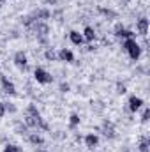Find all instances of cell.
Segmentation results:
<instances>
[{
	"label": "cell",
	"mask_w": 150,
	"mask_h": 152,
	"mask_svg": "<svg viewBox=\"0 0 150 152\" xmlns=\"http://www.w3.org/2000/svg\"><path fill=\"white\" fill-rule=\"evenodd\" d=\"M122 50H124L133 60H138V58L141 57V46H140V42H138L136 39H125V41L122 42Z\"/></svg>",
	"instance_id": "6da1fadb"
},
{
	"label": "cell",
	"mask_w": 150,
	"mask_h": 152,
	"mask_svg": "<svg viewBox=\"0 0 150 152\" xmlns=\"http://www.w3.org/2000/svg\"><path fill=\"white\" fill-rule=\"evenodd\" d=\"M99 133H101L104 138H108V140H113V138L117 136V133H115V126H113L111 120H108V118L103 120V124H101V127H99Z\"/></svg>",
	"instance_id": "7a4b0ae2"
},
{
	"label": "cell",
	"mask_w": 150,
	"mask_h": 152,
	"mask_svg": "<svg viewBox=\"0 0 150 152\" xmlns=\"http://www.w3.org/2000/svg\"><path fill=\"white\" fill-rule=\"evenodd\" d=\"M34 78H36L37 83H42V85H48V83L53 81V76L50 75L46 69H42V67H36V71H34Z\"/></svg>",
	"instance_id": "3957f363"
},
{
	"label": "cell",
	"mask_w": 150,
	"mask_h": 152,
	"mask_svg": "<svg viewBox=\"0 0 150 152\" xmlns=\"http://www.w3.org/2000/svg\"><path fill=\"white\" fill-rule=\"evenodd\" d=\"M32 30L36 32V36L37 37H48V34H50V27L44 23V21H34V25H32Z\"/></svg>",
	"instance_id": "277c9868"
},
{
	"label": "cell",
	"mask_w": 150,
	"mask_h": 152,
	"mask_svg": "<svg viewBox=\"0 0 150 152\" xmlns=\"http://www.w3.org/2000/svg\"><path fill=\"white\" fill-rule=\"evenodd\" d=\"M12 60H14V66H16V67H20L21 71H28V67H27V62H28V60H27V55H25L23 51H16Z\"/></svg>",
	"instance_id": "5b68a950"
},
{
	"label": "cell",
	"mask_w": 150,
	"mask_h": 152,
	"mask_svg": "<svg viewBox=\"0 0 150 152\" xmlns=\"http://www.w3.org/2000/svg\"><path fill=\"white\" fill-rule=\"evenodd\" d=\"M141 106H143V99H141V97H138V96H131V97H129L127 108H129L131 113H136L138 110H141Z\"/></svg>",
	"instance_id": "8992f818"
},
{
	"label": "cell",
	"mask_w": 150,
	"mask_h": 152,
	"mask_svg": "<svg viewBox=\"0 0 150 152\" xmlns=\"http://www.w3.org/2000/svg\"><path fill=\"white\" fill-rule=\"evenodd\" d=\"M0 83H2V88H4L5 94H9V96H16V87H14V83L9 81L4 75L0 76Z\"/></svg>",
	"instance_id": "52a82bcc"
},
{
	"label": "cell",
	"mask_w": 150,
	"mask_h": 152,
	"mask_svg": "<svg viewBox=\"0 0 150 152\" xmlns=\"http://www.w3.org/2000/svg\"><path fill=\"white\" fill-rule=\"evenodd\" d=\"M136 28H138V34L140 36L147 37V34H149V20L145 16L140 18V20H136Z\"/></svg>",
	"instance_id": "ba28073f"
},
{
	"label": "cell",
	"mask_w": 150,
	"mask_h": 152,
	"mask_svg": "<svg viewBox=\"0 0 150 152\" xmlns=\"http://www.w3.org/2000/svg\"><path fill=\"white\" fill-rule=\"evenodd\" d=\"M57 57H58V60H62V62H73V60H74L73 51L67 50V48H62V50L57 53Z\"/></svg>",
	"instance_id": "9c48e42d"
},
{
	"label": "cell",
	"mask_w": 150,
	"mask_h": 152,
	"mask_svg": "<svg viewBox=\"0 0 150 152\" xmlns=\"http://www.w3.org/2000/svg\"><path fill=\"white\" fill-rule=\"evenodd\" d=\"M32 16H34L37 21H44V20H48V18L51 16V12H50L48 9H44V7H39V9H36V11L32 12Z\"/></svg>",
	"instance_id": "30bf717a"
},
{
	"label": "cell",
	"mask_w": 150,
	"mask_h": 152,
	"mask_svg": "<svg viewBox=\"0 0 150 152\" xmlns=\"http://www.w3.org/2000/svg\"><path fill=\"white\" fill-rule=\"evenodd\" d=\"M83 140H85V145H87L88 149H95V147L99 145V136H97V134H94V133L87 134Z\"/></svg>",
	"instance_id": "8fae6325"
},
{
	"label": "cell",
	"mask_w": 150,
	"mask_h": 152,
	"mask_svg": "<svg viewBox=\"0 0 150 152\" xmlns=\"http://www.w3.org/2000/svg\"><path fill=\"white\" fill-rule=\"evenodd\" d=\"M14 131L21 136H28V126L25 122H14Z\"/></svg>",
	"instance_id": "7c38bea8"
},
{
	"label": "cell",
	"mask_w": 150,
	"mask_h": 152,
	"mask_svg": "<svg viewBox=\"0 0 150 152\" xmlns=\"http://www.w3.org/2000/svg\"><path fill=\"white\" fill-rule=\"evenodd\" d=\"M69 39H71V42H73V44H76V46H81V44L85 42L83 36H81L79 32H76V30H73V32L69 34Z\"/></svg>",
	"instance_id": "4fadbf2b"
},
{
	"label": "cell",
	"mask_w": 150,
	"mask_h": 152,
	"mask_svg": "<svg viewBox=\"0 0 150 152\" xmlns=\"http://www.w3.org/2000/svg\"><path fill=\"white\" fill-rule=\"evenodd\" d=\"M99 12L106 18V20H115L117 18V12L113 9H108V7H99Z\"/></svg>",
	"instance_id": "5bb4252c"
},
{
	"label": "cell",
	"mask_w": 150,
	"mask_h": 152,
	"mask_svg": "<svg viewBox=\"0 0 150 152\" xmlns=\"http://www.w3.org/2000/svg\"><path fill=\"white\" fill-rule=\"evenodd\" d=\"M28 142L34 143V145H44V138L41 134H37V133H30L28 134Z\"/></svg>",
	"instance_id": "9a60e30c"
},
{
	"label": "cell",
	"mask_w": 150,
	"mask_h": 152,
	"mask_svg": "<svg viewBox=\"0 0 150 152\" xmlns=\"http://www.w3.org/2000/svg\"><path fill=\"white\" fill-rule=\"evenodd\" d=\"M79 120H81V118H79L78 113H71V117H69V129H71V131H74L76 127L79 126Z\"/></svg>",
	"instance_id": "2e32d148"
},
{
	"label": "cell",
	"mask_w": 150,
	"mask_h": 152,
	"mask_svg": "<svg viewBox=\"0 0 150 152\" xmlns=\"http://www.w3.org/2000/svg\"><path fill=\"white\" fill-rule=\"evenodd\" d=\"M138 149H140V152H150V140H149V136H143V138L140 140Z\"/></svg>",
	"instance_id": "e0dca14e"
},
{
	"label": "cell",
	"mask_w": 150,
	"mask_h": 152,
	"mask_svg": "<svg viewBox=\"0 0 150 152\" xmlns=\"http://www.w3.org/2000/svg\"><path fill=\"white\" fill-rule=\"evenodd\" d=\"M83 39L85 41H94L95 39V30L92 28V27H85V30H83Z\"/></svg>",
	"instance_id": "ac0fdd59"
},
{
	"label": "cell",
	"mask_w": 150,
	"mask_h": 152,
	"mask_svg": "<svg viewBox=\"0 0 150 152\" xmlns=\"http://www.w3.org/2000/svg\"><path fill=\"white\" fill-rule=\"evenodd\" d=\"M44 58H46V60H50V62H55V60H58V57H57V51H55L53 48H48V50L44 51Z\"/></svg>",
	"instance_id": "d6986e66"
},
{
	"label": "cell",
	"mask_w": 150,
	"mask_h": 152,
	"mask_svg": "<svg viewBox=\"0 0 150 152\" xmlns=\"http://www.w3.org/2000/svg\"><path fill=\"white\" fill-rule=\"evenodd\" d=\"M21 20H23V25H25V27H32V25H34V21H36V18H34L32 14H28V16H23Z\"/></svg>",
	"instance_id": "ffe728a7"
},
{
	"label": "cell",
	"mask_w": 150,
	"mask_h": 152,
	"mask_svg": "<svg viewBox=\"0 0 150 152\" xmlns=\"http://www.w3.org/2000/svg\"><path fill=\"white\" fill-rule=\"evenodd\" d=\"M118 37H120V39H134V32H131V30H125V28H124V30L120 32V36H118Z\"/></svg>",
	"instance_id": "44dd1931"
},
{
	"label": "cell",
	"mask_w": 150,
	"mask_h": 152,
	"mask_svg": "<svg viewBox=\"0 0 150 152\" xmlns=\"http://www.w3.org/2000/svg\"><path fill=\"white\" fill-rule=\"evenodd\" d=\"M125 92H127L125 83H117V94H118V96H124Z\"/></svg>",
	"instance_id": "7402d4cb"
},
{
	"label": "cell",
	"mask_w": 150,
	"mask_h": 152,
	"mask_svg": "<svg viewBox=\"0 0 150 152\" xmlns=\"http://www.w3.org/2000/svg\"><path fill=\"white\" fill-rule=\"evenodd\" d=\"M150 118V108H143V113H141V122H149Z\"/></svg>",
	"instance_id": "603a6c76"
},
{
	"label": "cell",
	"mask_w": 150,
	"mask_h": 152,
	"mask_svg": "<svg viewBox=\"0 0 150 152\" xmlns=\"http://www.w3.org/2000/svg\"><path fill=\"white\" fill-rule=\"evenodd\" d=\"M4 106H5V112H9V113H14L16 112V106L12 103H4Z\"/></svg>",
	"instance_id": "cb8c5ba5"
},
{
	"label": "cell",
	"mask_w": 150,
	"mask_h": 152,
	"mask_svg": "<svg viewBox=\"0 0 150 152\" xmlns=\"http://www.w3.org/2000/svg\"><path fill=\"white\" fill-rule=\"evenodd\" d=\"M4 152H21V149L16 147V145H7V147L4 149Z\"/></svg>",
	"instance_id": "d4e9b609"
},
{
	"label": "cell",
	"mask_w": 150,
	"mask_h": 152,
	"mask_svg": "<svg viewBox=\"0 0 150 152\" xmlns=\"http://www.w3.org/2000/svg\"><path fill=\"white\" fill-rule=\"evenodd\" d=\"M122 30H124V25H122V23H117V25H115V28H113V32H115V36H117V37L120 36V32H122Z\"/></svg>",
	"instance_id": "484cf974"
},
{
	"label": "cell",
	"mask_w": 150,
	"mask_h": 152,
	"mask_svg": "<svg viewBox=\"0 0 150 152\" xmlns=\"http://www.w3.org/2000/svg\"><path fill=\"white\" fill-rule=\"evenodd\" d=\"M69 88H71L69 83H64V81L60 83V92H69Z\"/></svg>",
	"instance_id": "4316f807"
},
{
	"label": "cell",
	"mask_w": 150,
	"mask_h": 152,
	"mask_svg": "<svg viewBox=\"0 0 150 152\" xmlns=\"http://www.w3.org/2000/svg\"><path fill=\"white\" fill-rule=\"evenodd\" d=\"M5 115V106H4V103H0V117H4Z\"/></svg>",
	"instance_id": "83f0119b"
},
{
	"label": "cell",
	"mask_w": 150,
	"mask_h": 152,
	"mask_svg": "<svg viewBox=\"0 0 150 152\" xmlns=\"http://www.w3.org/2000/svg\"><path fill=\"white\" fill-rule=\"evenodd\" d=\"M74 140H76V142H81V140H83V138H81V136H79V134H74Z\"/></svg>",
	"instance_id": "f1b7e54d"
},
{
	"label": "cell",
	"mask_w": 150,
	"mask_h": 152,
	"mask_svg": "<svg viewBox=\"0 0 150 152\" xmlns=\"http://www.w3.org/2000/svg\"><path fill=\"white\" fill-rule=\"evenodd\" d=\"M46 2H48V4H51V5H55V4H57V0H46Z\"/></svg>",
	"instance_id": "f546056e"
},
{
	"label": "cell",
	"mask_w": 150,
	"mask_h": 152,
	"mask_svg": "<svg viewBox=\"0 0 150 152\" xmlns=\"http://www.w3.org/2000/svg\"><path fill=\"white\" fill-rule=\"evenodd\" d=\"M2 4H4V0H0V7H2Z\"/></svg>",
	"instance_id": "4dcf8cb0"
},
{
	"label": "cell",
	"mask_w": 150,
	"mask_h": 152,
	"mask_svg": "<svg viewBox=\"0 0 150 152\" xmlns=\"http://www.w3.org/2000/svg\"><path fill=\"white\" fill-rule=\"evenodd\" d=\"M122 2H125V4H127V2H131V0H122Z\"/></svg>",
	"instance_id": "1f68e13d"
},
{
	"label": "cell",
	"mask_w": 150,
	"mask_h": 152,
	"mask_svg": "<svg viewBox=\"0 0 150 152\" xmlns=\"http://www.w3.org/2000/svg\"><path fill=\"white\" fill-rule=\"evenodd\" d=\"M124 152H129V151H124Z\"/></svg>",
	"instance_id": "d6a6232c"
},
{
	"label": "cell",
	"mask_w": 150,
	"mask_h": 152,
	"mask_svg": "<svg viewBox=\"0 0 150 152\" xmlns=\"http://www.w3.org/2000/svg\"><path fill=\"white\" fill-rule=\"evenodd\" d=\"M42 152H46V151H42Z\"/></svg>",
	"instance_id": "836d02e7"
}]
</instances>
